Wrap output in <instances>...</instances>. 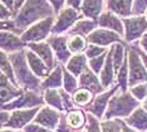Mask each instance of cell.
Masks as SVG:
<instances>
[{"mask_svg":"<svg viewBox=\"0 0 147 132\" xmlns=\"http://www.w3.org/2000/svg\"><path fill=\"white\" fill-rule=\"evenodd\" d=\"M67 122L73 128L83 130V126L86 125V116L81 110H71L67 112Z\"/></svg>","mask_w":147,"mask_h":132,"instance_id":"obj_28","label":"cell"},{"mask_svg":"<svg viewBox=\"0 0 147 132\" xmlns=\"http://www.w3.org/2000/svg\"><path fill=\"white\" fill-rule=\"evenodd\" d=\"M128 57L126 56V59L123 62L122 67L119 68L118 73H117V84L119 86V89H121L122 93L127 92V87H128Z\"/></svg>","mask_w":147,"mask_h":132,"instance_id":"obj_30","label":"cell"},{"mask_svg":"<svg viewBox=\"0 0 147 132\" xmlns=\"http://www.w3.org/2000/svg\"><path fill=\"white\" fill-rule=\"evenodd\" d=\"M142 107L147 111V98H146V100H143V101H142Z\"/></svg>","mask_w":147,"mask_h":132,"instance_id":"obj_52","label":"cell"},{"mask_svg":"<svg viewBox=\"0 0 147 132\" xmlns=\"http://www.w3.org/2000/svg\"><path fill=\"white\" fill-rule=\"evenodd\" d=\"M108 52V49L106 47H99V45H96V44H89L86 49V57L88 59H92V58H97V57L102 56Z\"/></svg>","mask_w":147,"mask_h":132,"instance_id":"obj_37","label":"cell"},{"mask_svg":"<svg viewBox=\"0 0 147 132\" xmlns=\"http://www.w3.org/2000/svg\"><path fill=\"white\" fill-rule=\"evenodd\" d=\"M25 49L9 54L8 56L9 60L11 62V66L14 68V73H15L16 81L19 83V87H23L24 89L34 91V92L39 93L42 91L40 78L36 77L30 69V67H29L28 60H26V56H25Z\"/></svg>","mask_w":147,"mask_h":132,"instance_id":"obj_2","label":"cell"},{"mask_svg":"<svg viewBox=\"0 0 147 132\" xmlns=\"http://www.w3.org/2000/svg\"><path fill=\"white\" fill-rule=\"evenodd\" d=\"M129 47H132L133 49L137 50V53L140 54V57H141L142 62H143V64H145V67H146V69H147V53L145 52V50H142L141 48H137L136 44H132V45H129Z\"/></svg>","mask_w":147,"mask_h":132,"instance_id":"obj_44","label":"cell"},{"mask_svg":"<svg viewBox=\"0 0 147 132\" xmlns=\"http://www.w3.org/2000/svg\"><path fill=\"white\" fill-rule=\"evenodd\" d=\"M62 84H63V68L57 64L55 68L52 70V73L42 81L40 87H42V91H47L49 88L59 89L62 87Z\"/></svg>","mask_w":147,"mask_h":132,"instance_id":"obj_25","label":"cell"},{"mask_svg":"<svg viewBox=\"0 0 147 132\" xmlns=\"http://www.w3.org/2000/svg\"><path fill=\"white\" fill-rule=\"evenodd\" d=\"M115 66H113V47H111L107 53V58H106V63L103 67L102 72L99 73V79L105 89H108L109 87L115 82Z\"/></svg>","mask_w":147,"mask_h":132,"instance_id":"obj_19","label":"cell"},{"mask_svg":"<svg viewBox=\"0 0 147 132\" xmlns=\"http://www.w3.org/2000/svg\"><path fill=\"white\" fill-rule=\"evenodd\" d=\"M102 132H121L122 131V123L119 118L116 120H106L101 122Z\"/></svg>","mask_w":147,"mask_h":132,"instance_id":"obj_35","label":"cell"},{"mask_svg":"<svg viewBox=\"0 0 147 132\" xmlns=\"http://www.w3.org/2000/svg\"><path fill=\"white\" fill-rule=\"evenodd\" d=\"M138 43H140V47H141V49L145 50V52L147 53V32L142 35V38L140 39Z\"/></svg>","mask_w":147,"mask_h":132,"instance_id":"obj_47","label":"cell"},{"mask_svg":"<svg viewBox=\"0 0 147 132\" xmlns=\"http://www.w3.org/2000/svg\"><path fill=\"white\" fill-rule=\"evenodd\" d=\"M1 132H20V131H19V130L13 131V128H8V130H6V128L4 127V128H3V130H1Z\"/></svg>","mask_w":147,"mask_h":132,"instance_id":"obj_51","label":"cell"},{"mask_svg":"<svg viewBox=\"0 0 147 132\" xmlns=\"http://www.w3.org/2000/svg\"><path fill=\"white\" fill-rule=\"evenodd\" d=\"M10 116H11V113H9V111H5V110L1 111V125L3 126L10 120Z\"/></svg>","mask_w":147,"mask_h":132,"instance_id":"obj_48","label":"cell"},{"mask_svg":"<svg viewBox=\"0 0 147 132\" xmlns=\"http://www.w3.org/2000/svg\"><path fill=\"white\" fill-rule=\"evenodd\" d=\"M97 28H98V22H97V20L83 18L81 20H78V22L72 26V29L68 32V35H83L87 38V37Z\"/></svg>","mask_w":147,"mask_h":132,"instance_id":"obj_23","label":"cell"},{"mask_svg":"<svg viewBox=\"0 0 147 132\" xmlns=\"http://www.w3.org/2000/svg\"><path fill=\"white\" fill-rule=\"evenodd\" d=\"M112 47H113V66H115V70L117 74L126 59L127 50L125 49L126 47L125 43H116Z\"/></svg>","mask_w":147,"mask_h":132,"instance_id":"obj_29","label":"cell"},{"mask_svg":"<svg viewBox=\"0 0 147 132\" xmlns=\"http://www.w3.org/2000/svg\"><path fill=\"white\" fill-rule=\"evenodd\" d=\"M128 57V87H135L137 84L147 83V69L143 64L140 54L132 47H128L127 50Z\"/></svg>","mask_w":147,"mask_h":132,"instance_id":"obj_5","label":"cell"},{"mask_svg":"<svg viewBox=\"0 0 147 132\" xmlns=\"http://www.w3.org/2000/svg\"><path fill=\"white\" fill-rule=\"evenodd\" d=\"M87 40H88L89 44H96V45L99 47H107L116 43H123L122 37L118 33L105 28H97L96 30H93L91 34L87 37Z\"/></svg>","mask_w":147,"mask_h":132,"instance_id":"obj_10","label":"cell"},{"mask_svg":"<svg viewBox=\"0 0 147 132\" xmlns=\"http://www.w3.org/2000/svg\"><path fill=\"white\" fill-rule=\"evenodd\" d=\"M125 25V40L127 43H133L141 39L147 32V19L145 15H132L128 18H122Z\"/></svg>","mask_w":147,"mask_h":132,"instance_id":"obj_7","label":"cell"},{"mask_svg":"<svg viewBox=\"0 0 147 132\" xmlns=\"http://www.w3.org/2000/svg\"><path fill=\"white\" fill-rule=\"evenodd\" d=\"M24 91H22L19 87L14 86L9 78L4 74H1V104H6L13 102L14 100L19 98Z\"/></svg>","mask_w":147,"mask_h":132,"instance_id":"obj_21","label":"cell"},{"mask_svg":"<svg viewBox=\"0 0 147 132\" xmlns=\"http://www.w3.org/2000/svg\"><path fill=\"white\" fill-rule=\"evenodd\" d=\"M105 0H83L79 12L84 18L97 20L105 10Z\"/></svg>","mask_w":147,"mask_h":132,"instance_id":"obj_20","label":"cell"},{"mask_svg":"<svg viewBox=\"0 0 147 132\" xmlns=\"http://www.w3.org/2000/svg\"><path fill=\"white\" fill-rule=\"evenodd\" d=\"M49 16H55V13L48 0H26L13 20L22 35L29 26Z\"/></svg>","mask_w":147,"mask_h":132,"instance_id":"obj_1","label":"cell"},{"mask_svg":"<svg viewBox=\"0 0 147 132\" xmlns=\"http://www.w3.org/2000/svg\"><path fill=\"white\" fill-rule=\"evenodd\" d=\"M73 102L78 106H88L93 101V92L87 88H78L73 93Z\"/></svg>","mask_w":147,"mask_h":132,"instance_id":"obj_32","label":"cell"},{"mask_svg":"<svg viewBox=\"0 0 147 132\" xmlns=\"http://www.w3.org/2000/svg\"><path fill=\"white\" fill-rule=\"evenodd\" d=\"M62 113L58 112V110L52 107H43L38 114L34 118V123L40 125V126L49 128V130H54L58 128L59 122H61Z\"/></svg>","mask_w":147,"mask_h":132,"instance_id":"obj_14","label":"cell"},{"mask_svg":"<svg viewBox=\"0 0 147 132\" xmlns=\"http://www.w3.org/2000/svg\"><path fill=\"white\" fill-rule=\"evenodd\" d=\"M63 86H64V89L68 93H74L77 91V87L79 86L76 76H73L65 67L63 68Z\"/></svg>","mask_w":147,"mask_h":132,"instance_id":"obj_34","label":"cell"},{"mask_svg":"<svg viewBox=\"0 0 147 132\" xmlns=\"http://www.w3.org/2000/svg\"><path fill=\"white\" fill-rule=\"evenodd\" d=\"M44 98L38 96V93L34 91L24 89V93L22 94L19 98L14 100L13 102H9L6 104H3L1 110L10 111V110H23V108H34V107H40L44 103Z\"/></svg>","mask_w":147,"mask_h":132,"instance_id":"obj_8","label":"cell"},{"mask_svg":"<svg viewBox=\"0 0 147 132\" xmlns=\"http://www.w3.org/2000/svg\"><path fill=\"white\" fill-rule=\"evenodd\" d=\"M121 123H122V132H140V131H135L132 127H128V126H126L125 123L121 121Z\"/></svg>","mask_w":147,"mask_h":132,"instance_id":"obj_50","label":"cell"},{"mask_svg":"<svg viewBox=\"0 0 147 132\" xmlns=\"http://www.w3.org/2000/svg\"><path fill=\"white\" fill-rule=\"evenodd\" d=\"M126 123L136 131L145 132L147 130V111L143 107H138L133 111L131 116L126 118Z\"/></svg>","mask_w":147,"mask_h":132,"instance_id":"obj_24","label":"cell"},{"mask_svg":"<svg viewBox=\"0 0 147 132\" xmlns=\"http://www.w3.org/2000/svg\"><path fill=\"white\" fill-rule=\"evenodd\" d=\"M108 50H109V49H108ZM107 53H108V52H107ZM107 53L102 54V56H99V57H97V58L89 59L88 66H89V68H91L96 74H98V73H101V72H102L103 67H105V63H106Z\"/></svg>","mask_w":147,"mask_h":132,"instance_id":"obj_36","label":"cell"},{"mask_svg":"<svg viewBox=\"0 0 147 132\" xmlns=\"http://www.w3.org/2000/svg\"><path fill=\"white\" fill-rule=\"evenodd\" d=\"M145 16H146V19H147V10H146V13H145Z\"/></svg>","mask_w":147,"mask_h":132,"instance_id":"obj_53","label":"cell"},{"mask_svg":"<svg viewBox=\"0 0 147 132\" xmlns=\"http://www.w3.org/2000/svg\"><path fill=\"white\" fill-rule=\"evenodd\" d=\"M1 72L4 76H6L9 78V81L14 84V86L19 87V83L16 81L15 73H14V68L11 66V62L9 60V57L6 56L5 52H1Z\"/></svg>","mask_w":147,"mask_h":132,"instance_id":"obj_33","label":"cell"},{"mask_svg":"<svg viewBox=\"0 0 147 132\" xmlns=\"http://www.w3.org/2000/svg\"><path fill=\"white\" fill-rule=\"evenodd\" d=\"M28 49L33 50L35 54H38L40 58L47 63L49 69L54 68V52L51 48L48 42H40V43H28L26 44Z\"/></svg>","mask_w":147,"mask_h":132,"instance_id":"obj_18","label":"cell"},{"mask_svg":"<svg viewBox=\"0 0 147 132\" xmlns=\"http://www.w3.org/2000/svg\"><path fill=\"white\" fill-rule=\"evenodd\" d=\"M1 4H4L5 6H8L9 9H11L14 12V0H1Z\"/></svg>","mask_w":147,"mask_h":132,"instance_id":"obj_49","label":"cell"},{"mask_svg":"<svg viewBox=\"0 0 147 132\" xmlns=\"http://www.w3.org/2000/svg\"><path fill=\"white\" fill-rule=\"evenodd\" d=\"M48 1L51 3V5L53 6V9H54L55 16L58 15V13L67 5V0H48Z\"/></svg>","mask_w":147,"mask_h":132,"instance_id":"obj_43","label":"cell"},{"mask_svg":"<svg viewBox=\"0 0 147 132\" xmlns=\"http://www.w3.org/2000/svg\"><path fill=\"white\" fill-rule=\"evenodd\" d=\"M24 132H53V131L49 130V128L42 127L40 125L32 123V125H28V126L24 127Z\"/></svg>","mask_w":147,"mask_h":132,"instance_id":"obj_41","label":"cell"},{"mask_svg":"<svg viewBox=\"0 0 147 132\" xmlns=\"http://www.w3.org/2000/svg\"><path fill=\"white\" fill-rule=\"evenodd\" d=\"M44 101H45V103H48L51 107L61 111V112H63V111L65 110L64 103H63L62 94L59 92V89L49 88V89L44 91Z\"/></svg>","mask_w":147,"mask_h":132,"instance_id":"obj_27","label":"cell"},{"mask_svg":"<svg viewBox=\"0 0 147 132\" xmlns=\"http://www.w3.org/2000/svg\"><path fill=\"white\" fill-rule=\"evenodd\" d=\"M54 23H55V16H49V18L39 20L38 23L29 26L20 35L22 40L25 44L44 42L45 39H48L52 35V29Z\"/></svg>","mask_w":147,"mask_h":132,"instance_id":"obj_4","label":"cell"},{"mask_svg":"<svg viewBox=\"0 0 147 132\" xmlns=\"http://www.w3.org/2000/svg\"><path fill=\"white\" fill-rule=\"evenodd\" d=\"M40 111V107L34 108H24V110H15L13 111L10 120L6 122L3 127H9L13 130H20L28 126L30 121H34L35 116Z\"/></svg>","mask_w":147,"mask_h":132,"instance_id":"obj_9","label":"cell"},{"mask_svg":"<svg viewBox=\"0 0 147 132\" xmlns=\"http://www.w3.org/2000/svg\"><path fill=\"white\" fill-rule=\"evenodd\" d=\"M26 0H14V16L16 15V13L22 9V6L25 4Z\"/></svg>","mask_w":147,"mask_h":132,"instance_id":"obj_46","label":"cell"},{"mask_svg":"<svg viewBox=\"0 0 147 132\" xmlns=\"http://www.w3.org/2000/svg\"><path fill=\"white\" fill-rule=\"evenodd\" d=\"M129 93H131L136 100H138L140 102H142V101L146 100V97H147V83L137 84L135 87H131L129 88Z\"/></svg>","mask_w":147,"mask_h":132,"instance_id":"obj_38","label":"cell"},{"mask_svg":"<svg viewBox=\"0 0 147 132\" xmlns=\"http://www.w3.org/2000/svg\"><path fill=\"white\" fill-rule=\"evenodd\" d=\"M118 84L117 86H113L111 89L106 91V92H103L101 94H98L94 100H93V102L91 106L87 107V111H88L89 113H92L93 116H96L97 118H101L103 114L106 113L107 111V104L109 103V101H111V98L115 96L116 92L118 91Z\"/></svg>","mask_w":147,"mask_h":132,"instance_id":"obj_12","label":"cell"},{"mask_svg":"<svg viewBox=\"0 0 147 132\" xmlns=\"http://www.w3.org/2000/svg\"><path fill=\"white\" fill-rule=\"evenodd\" d=\"M26 44L22 40V37L11 32L1 30V50L6 54L16 53L19 50L25 49Z\"/></svg>","mask_w":147,"mask_h":132,"instance_id":"obj_15","label":"cell"},{"mask_svg":"<svg viewBox=\"0 0 147 132\" xmlns=\"http://www.w3.org/2000/svg\"><path fill=\"white\" fill-rule=\"evenodd\" d=\"M79 87L81 88H87L93 93L101 94L105 88H103L101 79H98L97 74L89 68H87L81 76H79Z\"/></svg>","mask_w":147,"mask_h":132,"instance_id":"obj_16","label":"cell"},{"mask_svg":"<svg viewBox=\"0 0 147 132\" xmlns=\"http://www.w3.org/2000/svg\"><path fill=\"white\" fill-rule=\"evenodd\" d=\"M99 118H97L96 116H93L92 113L88 114V123H87V128H86V132H101V128L99 127L101 125L98 122Z\"/></svg>","mask_w":147,"mask_h":132,"instance_id":"obj_40","label":"cell"},{"mask_svg":"<svg viewBox=\"0 0 147 132\" xmlns=\"http://www.w3.org/2000/svg\"><path fill=\"white\" fill-rule=\"evenodd\" d=\"M140 107V101L136 100L129 92L115 94L108 103L105 116L106 120H112L115 117L127 118L133 113V111Z\"/></svg>","mask_w":147,"mask_h":132,"instance_id":"obj_3","label":"cell"},{"mask_svg":"<svg viewBox=\"0 0 147 132\" xmlns=\"http://www.w3.org/2000/svg\"><path fill=\"white\" fill-rule=\"evenodd\" d=\"M147 10V0H133L132 15H145Z\"/></svg>","mask_w":147,"mask_h":132,"instance_id":"obj_39","label":"cell"},{"mask_svg":"<svg viewBox=\"0 0 147 132\" xmlns=\"http://www.w3.org/2000/svg\"><path fill=\"white\" fill-rule=\"evenodd\" d=\"M84 16L82 15V13L77 9H73L71 6H64L61 12L58 13V15L55 16V23L53 25L52 34L55 35H62L63 33H68L72 29V26L76 24L78 20L83 19Z\"/></svg>","mask_w":147,"mask_h":132,"instance_id":"obj_6","label":"cell"},{"mask_svg":"<svg viewBox=\"0 0 147 132\" xmlns=\"http://www.w3.org/2000/svg\"><path fill=\"white\" fill-rule=\"evenodd\" d=\"M68 38L69 35L52 34L47 39V42H48V44L51 45V48L57 56V59L61 63H68V60L72 58V53L68 48Z\"/></svg>","mask_w":147,"mask_h":132,"instance_id":"obj_11","label":"cell"},{"mask_svg":"<svg viewBox=\"0 0 147 132\" xmlns=\"http://www.w3.org/2000/svg\"><path fill=\"white\" fill-rule=\"evenodd\" d=\"M0 12H1V20L14 19V12L11 9H9L8 6H5L4 4H1V6H0Z\"/></svg>","mask_w":147,"mask_h":132,"instance_id":"obj_42","label":"cell"},{"mask_svg":"<svg viewBox=\"0 0 147 132\" xmlns=\"http://www.w3.org/2000/svg\"><path fill=\"white\" fill-rule=\"evenodd\" d=\"M87 59L88 58L86 57V54H82V53L74 54V56H72V58L68 60L65 68L68 69L73 76L79 77L87 68H88V67H87Z\"/></svg>","mask_w":147,"mask_h":132,"instance_id":"obj_26","label":"cell"},{"mask_svg":"<svg viewBox=\"0 0 147 132\" xmlns=\"http://www.w3.org/2000/svg\"><path fill=\"white\" fill-rule=\"evenodd\" d=\"M82 3H83V0H67V6H71L73 9L79 10Z\"/></svg>","mask_w":147,"mask_h":132,"instance_id":"obj_45","label":"cell"},{"mask_svg":"<svg viewBox=\"0 0 147 132\" xmlns=\"http://www.w3.org/2000/svg\"><path fill=\"white\" fill-rule=\"evenodd\" d=\"M87 38H84L83 35H69L68 38V48L71 50V53L78 54L82 53L83 50H86L87 48Z\"/></svg>","mask_w":147,"mask_h":132,"instance_id":"obj_31","label":"cell"},{"mask_svg":"<svg viewBox=\"0 0 147 132\" xmlns=\"http://www.w3.org/2000/svg\"><path fill=\"white\" fill-rule=\"evenodd\" d=\"M25 56H26V60H28L29 67H30V69L33 70V73H34L36 77H39V78H45V77H48V73L51 72V69H49L47 63L38 54H35L30 49H25Z\"/></svg>","mask_w":147,"mask_h":132,"instance_id":"obj_17","label":"cell"},{"mask_svg":"<svg viewBox=\"0 0 147 132\" xmlns=\"http://www.w3.org/2000/svg\"><path fill=\"white\" fill-rule=\"evenodd\" d=\"M133 0H106V9L111 10L119 18L132 16Z\"/></svg>","mask_w":147,"mask_h":132,"instance_id":"obj_22","label":"cell"},{"mask_svg":"<svg viewBox=\"0 0 147 132\" xmlns=\"http://www.w3.org/2000/svg\"><path fill=\"white\" fill-rule=\"evenodd\" d=\"M97 22H98V28L113 30V32L118 33L121 37H125V25H123L122 18H119L117 14L112 13L111 10H103V13L99 15Z\"/></svg>","mask_w":147,"mask_h":132,"instance_id":"obj_13","label":"cell"}]
</instances>
